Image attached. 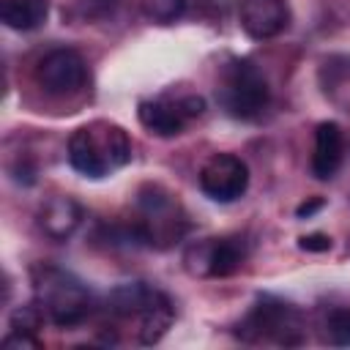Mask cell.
<instances>
[{
  "label": "cell",
  "mask_w": 350,
  "mask_h": 350,
  "mask_svg": "<svg viewBox=\"0 0 350 350\" xmlns=\"http://www.w3.org/2000/svg\"><path fill=\"white\" fill-rule=\"evenodd\" d=\"M200 189L213 202H235L249 189V167L235 153H216L200 170Z\"/></svg>",
  "instance_id": "cell-10"
},
{
  "label": "cell",
  "mask_w": 350,
  "mask_h": 350,
  "mask_svg": "<svg viewBox=\"0 0 350 350\" xmlns=\"http://www.w3.org/2000/svg\"><path fill=\"white\" fill-rule=\"evenodd\" d=\"M107 309L115 320H134L137 339L142 345H156L175 320V306L159 287L148 282L118 284L107 295Z\"/></svg>",
  "instance_id": "cell-2"
},
{
  "label": "cell",
  "mask_w": 350,
  "mask_h": 350,
  "mask_svg": "<svg viewBox=\"0 0 350 350\" xmlns=\"http://www.w3.org/2000/svg\"><path fill=\"white\" fill-rule=\"evenodd\" d=\"M186 11V0H142V14L145 19L156 25H172L180 19Z\"/></svg>",
  "instance_id": "cell-18"
},
{
  "label": "cell",
  "mask_w": 350,
  "mask_h": 350,
  "mask_svg": "<svg viewBox=\"0 0 350 350\" xmlns=\"http://www.w3.org/2000/svg\"><path fill=\"white\" fill-rule=\"evenodd\" d=\"M317 208H323V200H320V197H317V200H312V202L298 205V211H295V213H298V216H312Z\"/></svg>",
  "instance_id": "cell-21"
},
{
  "label": "cell",
  "mask_w": 350,
  "mask_h": 350,
  "mask_svg": "<svg viewBox=\"0 0 350 350\" xmlns=\"http://www.w3.org/2000/svg\"><path fill=\"white\" fill-rule=\"evenodd\" d=\"M298 246L306 249V252H328L331 249V238L323 235V232H312V235H304L298 241Z\"/></svg>",
  "instance_id": "cell-20"
},
{
  "label": "cell",
  "mask_w": 350,
  "mask_h": 350,
  "mask_svg": "<svg viewBox=\"0 0 350 350\" xmlns=\"http://www.w3.org/2000/svg\"><path fill=\"white\" fill-rule=\"evenodd\" d=\"M33 290L36 301L44 306L46 320L57 328H74L85 323L93 312V298L85 282L57 265H36L33 268Z\"/></svg>",
  "instance_id": "cell-3"
},
{
  "label": "cell",
  "mask_w": 350,
  "mask_h": 350,
  "mask_svg": "<svg viewBox=\"0 0 350 350\" xmlns=\"http://www.w3.org/2000/svg\"><path fill=\"white\" fill-rule=\"evenodd\" d=\"M345 159V134L339 129V123L334 120H323L314 129V148H312V161L309 170L317 180H331Z\"/></svg>",
  "instance_id": "cell-12"
},
{
  "label": "cell",
  "mask_w": 350,
  "mask_h": 350,
  "mask_svg": "<svg viewBox=\"0 0 350 350\" xmlns=\"http://www.w3.org/2000/svg\"><path fill=\"white\" fill-rule=\"evenodd\" d=\"M323 339L336 347H350V306H334L325 312L323 323Z\"/></svg>",
  "instance_id": "cell-16"
},
{
  "label": "cell",
  "mask_w": 350,
  "mask_h": 350,
  "mask_svg": "<svg viewBox=\"0 0 350 350\" xmlns=\"http://www.w3.org/2000/svg\"><path fill=\"white\" fill-rule=\"evenodd\" d=\"M49 0H0V19L5 27L27 33L46 22Z\"/></svg>",
  "instance_id": "cell-15"
},
{
  "label": "cell",
  "mask_w": 350,
  "mask_h": 350,
  "mask_svg": "<svg viewBox=\"0 0 350 350\" xmlns=\"http://www.w3.org/2000/svg\"><path fill=\"white\" fill-rule=\"evenodd\" d=\"M131 161V137L123 126L93 120L68 137V164L85 178H107Z\"/></svg>",
  "instance_id": "cell-1"
},
{
  "label": "cell",
  "mask_w": 350,
  "mask_h": 350,
  "mask_svg": "<svg viewBox=\"0 0 350 350\" xmlns=\"http://www.w3.org/2000/svg\"><path fill=\"white\" fill-rule=\"evenodd\" d=\"M82 219H85L82 205L74 197H66V194H55L38 208V227L52 241L71 238L77 232V227L82 224Z\"/></svg>",
  "instance_id": "cell-13"
},
{
  "label": "cell",
  "mask_w": 350,
  "mask_h": 350,
  "mask_svg": "<svg viewBox=\"0 0 350 350\" xmlns=\"http://www.w3.org/2000/svg\"><path fill=\"white\" fill-rule=\"evenodd\" d=\"M249 257V241L243 235H224V238H202L191 243L183 254V265L191 276L200 279H221L241 271Z\"/></svg>",
  "instance_id": "cell-7"
},
{
  "label": "cell",
  "mask_w": 350,
  "mask_h": 350,
  "mask_svg": "<svg viewBox=\"0 0 350 350\" xmlns=\"http://www.w3.org/2000/svg\"><path fill=\"white\" fill-rule=\"evenodd\" d=\"M44 320H46V312H44V306L38 301H30V304L16 306L11 312V317H8L11 331H22V334H33V336H38Z\"/></svg>",
  "instance_id": "cell-17"
},
{
  "label": "cell",
  "mask_w": 350,
  "mask_h": 350,
  "mask_svg": "<svg viewBox=\"0 0 350 350\" xmlns=\"http://www.w3.org/2000/svg\"><path fill=\"white\" fill-rule=\"evenodd\" d=\"M317 82L323 96L350 115V55H328L320 60Z\"/></svg>",
  "instance_id": "cell-14"
},
{
  "label": "cell",
  "mask_w": 350,
  "mask_h": 350,
  "mask_svg": "<svg viewBox=\"0 0 350 350\" xmlns=\"http://www.w3.org/2000/svg\"><path fill=\"white\" fill-rule=\"evenodd\" d=\"M202 112H205V98L194 93H186L178 98H148V101H139L137 107L139 123L156 137L180 134L186 123L200 118Z\"/></svg>",
  "instance_id": "cell-8"
},
{
  "label": "cell",
  "mask_w": 350,
  "mask_h": 350,
  "mask_svg": "<svg viewBox=\"0 0 350 350\" xmlns=\"http://www.w3.org/2000/svg\"><path fill=\"white\" fill-rule=\"evenodd\" d=\"M131 230L142 246L167 249L183 238L189 221L172 191L148 183L137 194V219L131 221Z\"/></svg>",
  "instance_id": "cell-5"
},
{
  "label": "cell",
  "mask_w": 350,
  "mask_h": 350,
  "mask_svg": "<svg viewBox=\"0 0 350 350\" xmlns=\"http://www.w3.org/2000/svg\"><path fill=\"white\" fill-rule=\"evenodd\" d=\"M238 22L243 33L254 41L276 38L290 27V8L287 0H241Z\"/></svg>",
  "instance_id": "cell-11"
},
{
  "label": "cell",
  "mask_w": 350,
  "mask_h": 350,
  "mask_svg": "<svg viewBox=\"0 0 350 350\" xmlns=\"http://www.w3.org/2000/svg\"><path fill=\"white\" fill-rule=\"evenodd\" d=\"M238 339L243 342H265L279 347H298L306 339V323L298 306L282 301L276 295H257L252 309L235 328Z\"/></svg>",
  "instance_id": "cell-4"
},
{
  "label": "cell",
  "mask_w": 350,
  "mask_h": 350,
  "mask_svg": "<svg viewBox=\"0 0 350 350\" xmlns=\"http://www.w3.org/2000/svg\"><path fill=\"white\" fill-rule=\"evenodd\" d=\"M36 82L49 96H74L88 82V63L71 46L49 49L36 66Z\"/></svg>",
  "instance_id": "cell-9"
},
{
  "label": "cell",
  "mask_w": 350,
  "mask_h": 350,
  "mask_svg": "<svg viewBox=\"0 0 350 350\" xmlns=\"http://www.w3.org/2000/svg\"><path fill=\"white\" fill-rule=\"evenodd\" d=\"M3 347H5V350H36V347H41V339L33 336V334L11 331V334L3 339Z\"/></svg>",
  "instance_id": "cell-19"
},
{
  "label": "cell",
  "mask_w": 350,
  "mask_h": 350,
  "mask_svg": "<svg viewBox=\"0 0 350 350\" xmlns=\"http://www.w3.org/2000/svg\"><path fill=\"white\" fill-rule=\"evenodd\" d=\"M216 98L221 109L243 123L260 120L271 107V88L252 60H230L219 74Z\"/></svg>",
  "instance_id": "cell-6"
}]
</instances>
